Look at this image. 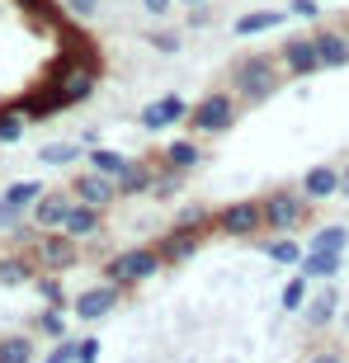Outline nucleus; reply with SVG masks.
Returning <instances> with one entry per match:
<instances>
[{
    "mask_svg": "<svg viewBox=\"0 0 349 363\" xmlns=\"http://www.w3.org/2000/svg\"><path fill=\"white\" fill-rule=\"evenodd\" d=\"M33 259H38V269H48V274H67V269L81 264V241L67 236V231H38Z\"/></svg>",
    "mask_w": 349,
    "mask_h": 363,
    "instance_id": "7",
    "label": "nucleus"
},
{
    "mask_svg": "<svg viewBox=\"0 0 349 363\" xmlns=\"http://www.w3.org/2000/svg\"><path fill=\"white\" fill-rule=\"evenodd\" d=\"M147 48H151V52H161V57L184 52V28H170V24L147 28Z\"/></svg>",
    "mask_w": 349,
    "mask_h": 363,
    "instance_id": "29",
    "label": "nucleus"
},
{
    "mask_svg": "<svg viewBox=\"0 0 349 363\" xmlns=\"http://www.w3.org/2000/svg\"><path fill=\"white\" fill-rule=\"evenodd\" d=\"M48 194V184L43 179H14V184H5V199L14 203V208H24V213H33V203Z\"/></svg>",
    "mask_w": 349,
    "mask_h": 363,
    "instance_id": "30",
    "label": "nucleus"
},
{
    "mask_svg": "<svg viewBox=\"0 0 349 363\" xmlns=\"http://www.w3.org/2000/svg\"><path fill=\"white\" fill-rule=\"evenodd\" d=\"M118 199H151V184H156V161H128L118 179Z\"/></svg>",
    "mask_w": 349,
    "mask_h": 363,
    "instance_id": "19",
    "label": "nucleus"
},
{
    "mask_svg": "<svg viewBox=\"0 0 349 363\" xmlns=\"http://www.w3.org/2000/svg\"><path fill=\"white\" fill-rule=\"evenodd\" d=\"M19 222H28V213H24V208H14V203L0 194V231H14Z\"/></svg>",
    "mask_w": 349,
    "mask_h": 363,
    "instance_id": "37",
    "label": "nucleus"
},
{
    "mask_svg": "<svg viewBox=\"0 0 349 363\" xmlns=\"http://www.w3.org/2000/svg\"><path fill=\"white\" fill-rule=\"evenodd\" d=\"M128 161H133V156H123L118 147H104V142L85 151V165H90V170H99V175H109V179H118L123 170H128Z\"/></svg>",
    "mask_w": 349,
    "mask_h": 363,
    "instance_id": "23",
    "label": "nucleus"
},
{
    "mask_svg": "<svg viewBox=\"0 0 349 363\" xmlns=\"http://www.w3.org/2000/svg\"><path fill=\"white\" fill-rule=\"evenodd\" d=\"M38 279V259L33 250L28 255H0V288H19V283Z\"/></svg>",
    "mask_w": 349,
    "mask_h": 363,
    "instance_id": "22",
    "label": "nucleus"
},
{
    "mask_svg": "<svg viewBox=\"0 0 349 363\" xmlns=\"http://www.w3.org/2000/svg\"><path fill=\"white\" fill-rule=\"evenodd\" d=\"M179 5H184V10H194V5H213V0H179Z\"/></svg>",
    "mask_w": 349,
    "mask_h": 363,
    "instance_id": "44",
    "label": "nucleus"
},
{
    "mask_svg": "<svg viewBox=\"0 0 349 363\" xmlns=\"http://www.w3.org/2000/svg\"><path fill=\"white\" fill-rule=\"evenodd\" d=\"M184 170H174V165H165L161 156H156V184H151V199L156 203H170V199H179L184 194Z\"/></svg>",
    "mask_w": 349,
    "mask_h": 363,
    "instance_id": "24",
    "label": "nucleus"
},
{
    "mask_svg": "<svg viewBox=\"0 0 349 363\" xmlns=\"http://www.w3.org/2000/svg\"><path fill=\"white\" fill-rule=\"evenodd\" d=\"M302 363H349V359H345L340 350H311V354H307Z\"/></svg>",
    "mask_w": 349,
    "mask_h": 363,
    "instance_id": "41",
    "label": "nucleus"
},
{
    "mask_svg": "<svg viewBox=\"0 0 349 363\" xmlns=\"http://www.w3.org/2000/svg\"><path fill=\"white\" fill-rule=\"evenodd\" d=\"M161 161L174 165V170H184V175H194V170L208 161V151H203V142H194V133H189V137L165 142V147H161Z\"/></svg>",
    "mask_w": 349,
    "mask_h": 363,
    "instance_id": "18",
    "label": "nucleus"
},
{
    "mask_svg": "<svg viewBox=\"0 0 349 363\" xmlns=\"http://www.w3.org/2000/svg\"><path fill=\"white\" fill-rule=\"evenodd\" d=\"M340 28H345V33H349V14H340Z\"/></svg>",
    "mask_w": 349,
    "mask_h": 363,
    "instance_id": "45",
    "label": "nucleus"
},
{
    "mask_svg": "<svg viewBox=\"0 0 349 363\" xmlns=\"http://www.w3.org/2000/svg\"><path fill=\"white\" fill-rule=\"evenodd\" d=\"M227 81H231V94L241 99V104H269L274 94L288 85V71H283L279 52H245L231 62L227 71Z\"/></svg>",
    "mask_w": 349,
    "mask_h": 363,
    "instance_id": "1",
    "label": "nucleus"
},
{
    "mask_svg": "<svg viewBox=\"0 0 349 363\" xmlns=\"http://www.w3.org/2000/svg\"><path fill=\"white\" fill-rule=\"evenodd\" d=\"M24 113H19V108H5V113H0V147H14V142H19V137H24Z\"/></svg>",
    "mask_w": 349,
    "mask_h": 363,
    "instance_id": "34",
    "label": "nucleus"
},
{
    "mask_svg": "<svg viewBox=\"0 0 349 363\" xmlns=\"http://www.w3.org/2000/svg\"><path fill=\"white\" fill-rule=\"evenodd\" d=\"M279 62H283V71H288V81H311V76L326 71L311 33H288V38L279 43Z\"/></svg>",
    "mask_w": 349,
    "mask_h": 363,
    "instance_id": "6",
    "label": "nucleus"
},
{
    "mask_svg": "<svg viewBox=\"0 0 349 363\" xmlns=\"http://www.w3.org/2000/svg\"><path fill=\"white\" fill-rule=\"evenodd\" d=\"M33 288H38L43 307H71L67 288H62V274H48V269H38V279H33Z\"/></svg>",
    "mask_w": 349,
    "mask_h": 363,
    "instance_id": "31",
    "label": "nucleus"
},
{
    "mask_svg": "<svg viewBox=\"0 0 349 363\" xmlns=\"http://www.w3.org/2000/svg\"><path fill=\"white\" fill-rule=\"evenodd\" d=\"M203 236H208L203 227H179V222H174L161 241H156V250H161L165 264H184V259H194L203 250Z\"/></svg>",
    "mask_w": 349,
    "mask_h": 363,
    "instance_id": "13",
    "label": "nucleus"
},
{
    "mask_svg": "<svg viewBox=\"0 0 349 363\" xmlns=\"http://www.w3.org/2000/svg\"><path fill=\"white\" fill-rule=\"evenodd\" d=\"M71 203H76V194L71 189H48L38 203H33V213H28V222L38 231H62V222H67Z\"/></svg>",
    "mask_w": 349,
    "mask_h": 363,
    "instance_id": "14",
    "label": "nucleus"
},
{
    "mask_svg": "<svg viewBox=\"0 0 349 363\" xmlns=\"http://www.w3.org/2000/svg\"><path fill=\"white\" fill-rule=\"evenodd\" d=\"M260 203H265V231H274V236H293V231L307 222V213H311V199L297 184L265 189Z\"/></svg>",
    "mask_w": 349,
    "mask_h": 363,
    "instance_id": "3",
    "label": "nucleus"
},
{
    "mask_svg": "<svg viewBox=\"0 0 349 363\" xmlns=\"http://www.w3.org/2000/svg\"><path fill=\"white\" fill-rule=\"evenodd\" d=\"M297 189L307 194L311 203H326V199H340V165H311V170H302V179H297Z\"/></svg>",
    "mask_w": 349,
    "mask_h": 363,
    "instance_id": "17",
    "label": "nucleus"
},
{
    "mask_svg": "<svg viewBox=\"0 0 349 363\" xmlns=\"http://www.w3.org/2000/svg\"><path fill=\"white\" fill-rule=\"evenodd\" d=\"M217 231L231 241H250L265 231V203L260 199H236L227 208H217Z\"/></svg>",
    "mask_w": 349,
    "mask_h": 363,
    "instance_id": "8",
    "label": "nucleus"
},
{
    "mask_svg": "<svg viewBox=\"0 0 349 363\" xmlns=\"http://www.w3.org/2000/svg\"><path fill=\"white\" fill-rule=\"evenodd\" d=\"M340 311H345V293H340L336 283H321V288L307 297V307H302V325H307V330H326Z\"/></svg>",
    "mask_w": 349,
    "mask_h": 363,
    "instance_id": "12",
    "label": "nucleus"
},
{
    "mask_svg": "<svg viewBox=\"0 0 349 363\" xmlns=\"http://www.w3.org/2000/svg\"><path fill=\"white\" fill-rule=\"evenodd\" d=\"M67 316H71V307H43L38 311V330L48 340H67L71 330H67Z\"/></svg>",
    "mask_w": 349,
    "mask_h": 363,
    "instance_id": "33",
    "label": "nucleus"
},
{
    "mask_svg": "<svg viewBox=\"0 0 349 363\" xmlns=\"http://www.w3.org/2000/svg\"><path fill=\"white\" fill-rule=\"evenodd\" d=\"M297 269L307 274L311 283H336L340 269H345V255H336V250H307Z\"/></svg>",
    "mask_w": 349,
    "mask_h": 363,
    "instance_id": "21",
    "label": "nucleus"
},
{
    "mask_svg": "<svg viewBox=\"0 0 349 363\" xmlns=\"http://www.w3.org/2000/svg\"><path fill=\"white\" fill-rule=\"evenodd\" d=\"M283 10L293 14V19H311V24H316V19H321V0H288Z\"/></svg>",
    "mask_w": 349,
    "mask_h": 363,
    "instance_id": "38",
    "label": "nucleus"
},
{
    "mask_svg": "<svg viewBox=\"0 0 349 363\" xmlns=\"http://www.w3.org/2000/svg\"><path fill=\"white\" fill-rule=\"evenodd\" d=\"M340 199H349V161L340 165Z\"/></svg>",
    "mask_w": 349,
    "mask_h": 363,
    "instance_id": "43",
    "label": "nucleus"
},
{
    "mask_svg": "<svg viewBox=\"0 0 349 363\" xmlns=\"http://www.w3.org/2000/svg\"><path fill=\"white\" fill-rule=\"evenodd\" d=\"M288 19H293L288 10H269V5H265V10L236 14V19H231V33H236V38H260V33H274V28H283Z\"/></svg>",
    "mask_w": 349,
    "mask_h": 363,
    "instance_id": "16",
    "label": "nucleus"
},
{
    "mask_svg": "<svg viewBox=\"0 0 349 363\" xmlns=\"http://www.w3.org/2000/svg\"><path fill=\"white\" fill-rule=\"evenodd\" d=\"M123 302V288L118 283H94V288H81V293L71 297V316H76V321H104L109 311L118 307Z\"/></svg>",
    "mask_w": 349,
    "mask_h": 363,
    "instance_id": "10",
    "label": "nucleus"
},
{
    "mask_svg": "<svg viewBox=\"0 0 349 363\" xmlns=\"http://www.w3.org/2000/svg\"><path fill=\"white\" fill-rule=\"evenodd\" d=\"M311 38H316V52H321L326 71H345V67H349V33H345L340 24L311 28Z\"/></svg>",
    "mask_w": 349,
    "mask_h": 363,
    "instance_id": "15",
    "label": "nucleus"
},
{
    "mask_svg": "<svg viewBox=\"0 0 349 363\" xmlns=\"http://www.w3.org/2000/svg\"><path fill=\"white\" fill-rule=\"evenodd\" d=\"M85 156V142L76 137V142H48V147H38V161L52 165V170H67V165H76Z\"/></svg>",
    "mask_w": 349,
    "mask_h": 363,
    "instance_id": "25",
    "label": "nucleus"
},
{
    "mask_svg": "<svg viewBox=\"0 0 349 363\" xmlns=\"http://www.w3.org/2000/svg\"><path fill=\"white\" fill-rule=\"evenodd\" d=\"M76 359H81V340H52V354H48V359H43V363H76Z\"/></svg>",
    "mask_w": 349,
    "mask_h": 363,
    "instance_id": "36",
    "label": "nucleus"
},
{
    "mask_svg": "<svg viewBox=\"0 0 349 363\" xmlns=\"http://www.w3.org/2000/svg\"><path fill=\"white\" fill-rule=\"evenodd\" d=\"M265 255H269V264H283V269H297L307 250H302V245H297L293 236H269V241H265Z\"/></svg>",
    "mask_w": 349,
    "mask_h": 363,
    "instance_id": "28",
    "label": "nucleus"
},
{
    "mask_svg": "<svg viewBox=\"0 0 349 363\" xmlns=\"http://www.w3.org/2000/svg\"><path fill=\"white\" fill-rule=\"evenodd\" d=\"M236 118H241V99L231 90H208L199 104L189 108V133L194 137H222V133L236 128Z\"/></svg>",
    "mask_w": 349,
    "mask_h": 363,
    "instance_id": "4",
    "label": "nucleus"
},
{
    "mask_svg": "<svg viewBox=\"0 0 349 363\" xmlns=\"http://www.w3.org/2000/svg\"><path fill=\"white\" fill-rule=\"evenodd\" d=\"M189 99L184 94H156L151 104H142V113H137V123H142V133H170V128H179V123H189Z\"/></svg>",
    "mask_w": 349,
    "mask_h": 363,
    "instance_id": "9",
    "label": "nucleus"
},
{
    "mask_svg": "<svg viewBox=\"0 0 349 363\" xmlns=\"http://www.w3.org/2000/svg\"><path fill=\"white\" fill-rule=\"evenodd\" d=\"M62 231H67V236H76V241H90V236H99V231H104V208L71 203V213H67V222H62Z\"/></svg>",
    "mask_w": 349,
    "mask_h": 363,
    "instance_id": "20",
    "label": "nucleus"
},
{
    "mask_svg": "<svg viewBox=\"0 0 349 363\" xmlns=\"http://www.w3.org/2000/svg\"><path fill=\"white\" fill-rule=\"evenodd\" d=\"M307 297H311V279L302 269L293 274V279L279 288V307L288 311V316H302V307H307Z\"/></svg>",
    "mask_w": 349,
    "mask_h": 363,
    "instance_id": "26",
    "label": "nucleus"
},
{
    "mask_svg": "<svg viewBox=\"0 0 349 363\" xmlns=\"http://www.w3.org/2000/svg\"><path fill=\"white\" fill-rule=\"evenodd\" d=\"M137 5H142V10L151 14V19H165V14H170L174 5H179V0H137Z\"/></svg>",
    "mask_w": 349,
    "mask_h": 363,
    "instance_id": "40",
    "label": "nucleus"
},
{
    "mask_svg": "<svg viewBox=\"0 0 349 363\" xmlns=\"http://www.w3.org/2000/svg\"><path fill=\"white\" fill-rule=\"evenodd\" d=\"M76 363H99V340H94V335L81 340V359H76Z\"/></svg>",
    "mask_w": 349,
    "mask_h": 363,
    "instance_id": "42",
    "label": "nucleus"
},
{
    "mask_svg": "<svg viewBox=\"0 0 349 363\" xmlns=\"http://www.w3.org/2000/svg\"><path fill=\"white\" fill-rule=\"evenodd\" d=\"M307 250H336V255H345L349 250V227L345 222H326V227H316L307 236Z\"/></svg>",
    "mask_w": 349,
    "mask_h": 363,
    "instance_id": "27",
    "label": "nucleus"
},
{
    "mask_svg": "<svg viewBox=\"0 0 349 363\" xmlns=\"http://www.w3.org/2000/svg\"><path fill=\"white\" fill-rule=\"evenodd\" d=\"M94 85H99V67H90V62H76V67H57L48 99H52L57 113H62V108L85 104V99L94 94Z\"/></svg>",
    "mask_w": 349,
    "mask_h": 363,
    "instance_id": "5",
    "label": "nucleus"
},
{
    "mask_svg": "<svg viewBox=\"0 0 349 363\" xmlns=\"http://www.w3.org/2000/svg\"><path fill=\"white\" fill-rule=\"evenodd\" d=\"M213 19H217L213 5H194V10H184V28H189V33H194V28H208Z\"/></svg>",
    "mask_w": 349,
    "mask_h": 363,
    "instance_id": "39",
    "label": "nucleus"
},
{
    "mask_svg": "<svg viewBox=\"0 0 349 363\" xmlns=\"http://www.w3.org/2000/svg\"><path fill=\"white\" fill-rule=\"evenodd\" d=\"M161 269H165V259H161L156 245H128V250H113V255L104 259V279L118 283L123 293H133L137 283L156 279Z\"/></svg>",
    "mask_w": 349,
    "mask_h": 363,
    "instance_id": "2",
    "label": "nucleus"
},
{
    "mask_svg": "<svg viewBox=\"0 0 349 363\" xmlns=\"http://www.w3.org/2000/svg\"><path fill=\"white\" fill-rule=\"evenodd\" d=\"M71 194H76V203H90V208H113V203H118V184H113V179L109 175H99V170H90V165H85L81 175H71Z\"/></svg>",
    "mask_w": 349,
    "mask_h": 363,
    "instance_id": "11",
    "label": "nucleus"
},
{
    "mask_svg": "<svg viewBox=\"0 0 349 363\" xmlns=\"http://www.w3.org/2000/svg\"><path fill=\"white\" fill-rule=\"evenodd\" d=\"M62 10H67L71 19H81V24H90V19H99V10H104V0H62Z\"/></svg>",
    "mask_w": 349,
    "mask_h": 363,
    "instance_id": "35",
    "label": "nucleus"
},
{
    "mask_svg": "<svg viewBox=\"0 0 349 363\" xmlns=\"http://www.w3.org/2000/svg\"><path fill=\"white\" fill-rule=\"evenodd\" d=\"M33 335H0V363H33Z\"/></svg>",
    "mask_w": 349,
    "mask_h": 363,
    "instance_id": "32",
    "label": "nucleus"
}]
</instances>
